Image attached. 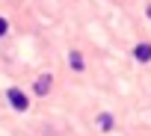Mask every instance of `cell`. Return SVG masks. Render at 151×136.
<instances>
[{"mask_svg": "<svg viewBox=\"0 0 151 136\" xmlns=\"http://www.w3.org/2000/svg\"><path fill=\"white\" fill-rule=\"evenodd\" d=\"M6 98H9V104H12L18 112H24V110H27V98H24L18 89H9V95H6Z\"/></svg>", "mask_w": 151, "mask_h": 136, "instance_id": "6da1fadb", "label": "cell"}, {"mask_svg": "<svg viewBox=\"0 0 151 136\" xmlns=\"http://www.w3.org/2000/svg\"><path fill=\"white\" fill-rule=\"evenodd\" d=\"M50 83H53V77H50V74H42V77L36 80V95H47V92H50Z\"/></svg>", "mask_w": 151, "mask_h": 136, "instance_id": "7a4b0ae2", "label": "cell"}, {"mask_svg": "<svg viewBox=\"0 0 151 136\" xmlns=\"http://www.w3.org/2000/svg\"><path fill=\"white\" fill-rule=\"evenodd\" d=\"M133 56H136L139 62H148V59H151V44H136Z\"/></svg>", "mask_w": 151, "mask_h": 136, "instance_id": "3957f363", "label": "cell"}, {"mask_svg": "<svg viewBox=\"0 0 151 136\" xmlns=\"http://www.w3.org/2000/svg\"><path fill=\"white\" fill-rule=\"evenodd\" d=\"M68 62H71L74 71H83V56L80 53H68Z\"/></svg>", "mask_w": 151, "mask_h": 136, "instance_id": "277c9868", "label": "cell"}, {"mask_svg": "<svg viewBox=\"0 0 151 136\" xmlns=\"http://www.w3.org/2000/svg\"><path fill=\"white\" fill-rule=\"evenodd\" d=\"M98 127H101V130H113V115H107V112L98 115Z\"/></svg>", "mask_w": 151, "mask_h": 136, "instance_id": "5b68a950", "label": "cell"}, {"mask_svg": "<svg viewBox=\"0 0 151 136\" xmlns=\"http://www.w3.org/2000/svg\"><path fill=\"white\" fill-rule=\"evenodd\" d=\"M3 33H6V21H3V18H0V36H3Z\"/></svg>", "mask_w": 151, "mask_h": 136, "instance_id": "8992f818", "label": "cell"}, {"mask_svg": "<svg viewBox=\"0 0 151 136\" xmlns=\"http://www.w3.org/2000/svg\"><path fill=\"white\" fill-rule=\"evenodd\" d=\"M148 18H151V6H148Z\"/></svg>", "mask_w": 151, "mask_h": 136, "instance_id": "52a82bcc", "label": "cell"}]
</instances>
